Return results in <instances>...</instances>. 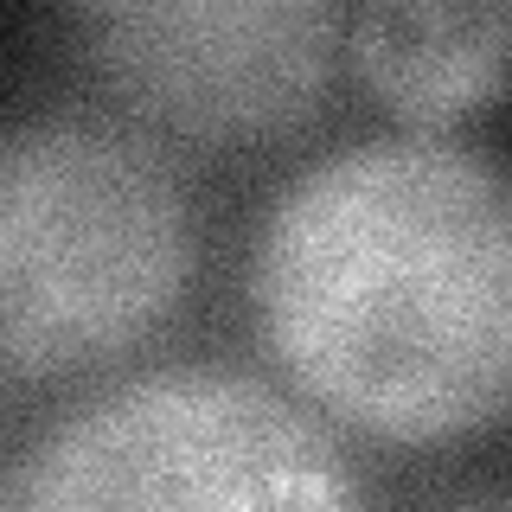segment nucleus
Returning a JSON list of instances; mask_svg holds the SVG:
<instances>
[{
  "mask_svg": "<svg viewBox=\"0 0 512 512\" xmlns=\"http://www.w3.org/2000/svg\"><path fill=\"white\" fill-rule=\"evenodd\" d=\"M256 314L308 404L384 442L493 429L512 397V205L455 135H365L256 231Z\"/></svg>",
  "mask_w": 512,
  "mask_h": 512,
  "instance_id": "nucleus-1",
  "label": "nucleus"
},
{
  "mask_svg": "<svg viewBox=\"0 0 512 512\" xmlns=\"http://www.w3.org/2000/svg\"><path fill=\"white\" fill-rule=\"evenodd\" d=\"M192 276V205L141 128L58 109L0 128V378L141 346Z\"/></svg>",
  "mask_w": 512,
  "mask_h": 512,
  "instance_id": "nucleus-2",
  "label": "nucleus"
},
{
  "mask_svg": "<svg viewBox=\"0 0 512 512\" xmlns=\"http://www.w3.org/2000/svg\"><path fill=\"white\" fill-rule=\"evenodd\" d=\"M7 512H365L327 423L244 365H154L58 416Z\"/></svg>",
  "mask_w": 512,
  "mask_h": 512,
  "instance_id": "nucleus-3",
  "label": "nucleus"
},
{
  "mask_svg": "<svg viewBox=\"0 0 512 512\" xmlns=\"http://www.w3.org/2000/svg\"><path fill=\"white\" fill-rule=\"evenodd\" d=\"M64 32L141 122L263 141L320 103L346 13L333 0H84Z\"/></svg>",
  "mask_w": 512,
  "mask_h": 512,
  "instance_id": "nucleus-4",
  "label": "nucleus"
},
{
  "mask_svg": "<svg viewBox=\"0 0 512 512\" xmlns=\"http://www.w3.org/2000/svg\"><path fill=\"white\" fill-rule=\"evenodd\" d=\"M506 0H372L340 32L372 96L410 128L442 135L448 122L493 103L506 77Z\"/></svg>",
  "mask_w": 512,
  "mask_h": 512,
  "instance_id": "nucleus-5",
  "label": "nucleus"
},
{
  "mask_svg": "<svg viewBox=\"0 0 512 512\" xmlns=\"http://www.w3.org/2000/svg\"><path fill=\"white\" fill-rule=\"evenodd\" d=\"M461 512H506V500H480V506H461Z\"/></svg>",
  "mask_w": 512,
  "mask_h": 512,
  "instance_id": "nucleus-6",
  "label": "nucleus"
}]
</instances>
